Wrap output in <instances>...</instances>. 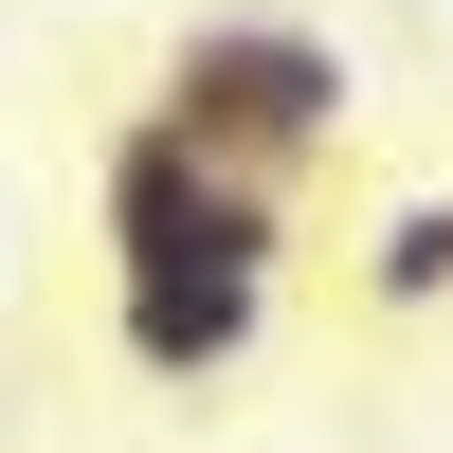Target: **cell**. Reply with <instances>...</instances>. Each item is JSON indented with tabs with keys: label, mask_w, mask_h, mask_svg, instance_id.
Instances as JSON below:
<instances>
[{
	"label": "cell",
	"mask_w": 453,
	"mask_h": 453,
	"mask_svg": "<svg viewBox=\"0 0 453 453\" xmlns=\"http://www.w3.org/2000/svg\"><path fill=\"white\" fill-rule=\"evenodd\" d=\"M145 109H181L218 164L326 181V164H345V127H363V55H345L326 19H290V0H200V19L145 55Z\"/></svg>",
	"instance_id": "obj_1"
},
{
	"label": "cell",
	"mask_w": 453,
	"mask_h": 453,
	"mask_svg": "<svg viewBox=\"0 0 453 453\" xmlns=\"http://www.w3.org/2000/svg\"><path fill=\"white\" fill-rule=\"evenodd\" d=\"M290 200H309V181L218 164L181 109H127V127L91 145V236H109V273H290Z\"/></svg>",
	"instance_id": "obj_2"
},
{
	"label": "cell",
	"mask_w": 453,
	"mask_h": 453,
	"mask_svg": "<svg viewBox=\"0 0 453 453\" xmlns=\"http://www.w3.org/2000/svg\"><path fill=\"white\" fill-rule=\"evenodd\" d=\"M273 345V273H109V363L145 399H218Z\"/></svg>",
	"instance_id": "obj_3"
},
{
	"label": "cell",
	"mask_w": 453,
	"mask_h": 453,
	"mask_svg": "<svg viewBox=\"0 0 453 453\" xmlns=\"http://www.w3.org/2000/svg\"><path fill=\"white\" fill-rule=\"evenodd\" d=\"M363 309L381 326H435L453 309V200H399L381 236H363Z\"/></svg>",
	"instance_id": "obj_4"
}]
</instances>
